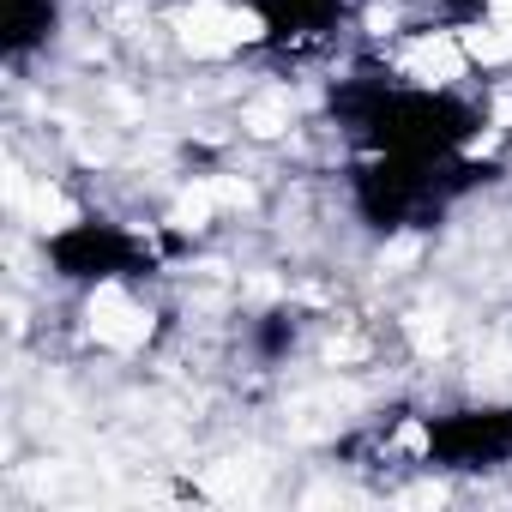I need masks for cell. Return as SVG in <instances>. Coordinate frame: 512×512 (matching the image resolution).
<instances>
[{"mask_svg":"<svg viewBox=\"0 0 512 512\" xmlns=\"http://www.w3.org/2000/svg\"><path fill=\"white\" fill-rule=\"evenodd\" d=\"M79 338L97 344L103 356H139L157 338V302L133 284V272L97 278L79 296Z\"/></svg>","mask_w":512,"mask_h":512,"instance_id":"cell-1","label":"cell"}]
</instances>
